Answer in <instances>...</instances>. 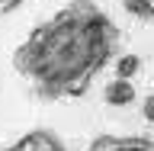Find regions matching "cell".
I'll return each mask as SVG.
<instances>
[{"instance_id":"1","label":"cell","mask_w":154,"mask_h":151,"mask_svg":"<svg viewBox=\"0 0 154 151\" xmlns=\"http://www.w3.org/2000/svg\"><path fill=\"white\" fill-rule=\"evenodd\" d=\"M119 26L96 0H71L13 52V68L38 100H77L119 52Z\"/></svg>"},{"instance_id":"2","label":"cell","mask_w":154,"mask_h":151,"mask_svg":"<svg viewBox=\"0 0 154 151\" xmlns=\"http://www.w3.org/2000/svg\"><path fill=\"white\" fill-rule=\"evenodd\" d=\"M87 151H154V135H100Z\"/></svg>"},{"instance_id":"3","label":"cell","mask_w":154,"mask_h":151,"mask_svg":"<svg viewBox=\"0 0 154 151\" xmlns=\"http://www.w3.org/2000/svg\"><path fill=\"white\" fill-rule=\"evenodd\" d=\"M0 151H67V145L51 129H32V132H26L23 138H16L13 145H7Z\"/></svg>"},{"instance_id":"4","label":"cell","mask_w":154,"mask_h":151,"mask_svg":"<svg viewBox=\"0 0 154 151\" xmlns=\"http://www.w3.org/2000/svg\"><path fill=\"white\" fill-rule=\"evenodd\" d=\"M103 96H106V103H109V106H128L135 100V87H132L128 77H112V80L106 84Z\"/></svg>"},{"instance_id":"5","label":"cell","mask_w":154,"mask_h":151,"mask_svg":"<svg viewBox=\"0 0 154 151\" xmlns=\"http://www.w3.org/2000/svg\"><path fill=\"white\" fill-rule=\"evenodd\" d=\"M122 7L132 13V16H138V19H154V0H122Z\"/></svg>"},{"instance_id":"6","label":"cell","mask_w":154,"mask_h":151,"mask_svg":"<svg viewBox=\"0 0 154 151\" xmlns=\"http://www.w3.org/2000/svg\"><path fill=\"white\" fill-rule=\"evenodd\" d=\"M138 68H141L138 55H122L119 61H116V77H135Z\"/></svg>"},{"instance_id":"7","label":"cell","mask_w":154,"mask_h":151,"mask_svg":"<svg viewBox=\"0 0 154 151\" xmlns=\"http://www.w3.org/2000/svg\"><path fill=\"white\" fill-rule=\"evenodd\" d=\"M144 119H148V122H154V93L144 100Z\"/></svg>"},{"instance_id":"8","label":"cell","mask_w":154,"mask_h":151,"mask_svg":"<svg viewBox=\"0 0 154 151\" xmlns=\"http://www.w3.org/2000/svg\"><path fill=\"white\" fill-rule=\"evenodd\" d=\"M19 3H23V0H0V13H13Z\"/></svg>"}]
</instances>
